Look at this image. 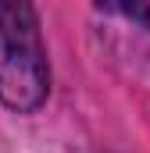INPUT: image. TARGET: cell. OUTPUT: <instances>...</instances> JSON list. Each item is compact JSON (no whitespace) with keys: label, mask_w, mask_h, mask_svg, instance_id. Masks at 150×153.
Wrapping results in <instances>:
<instances>
[{"label":"cell","mask_w":150,"mask_h":153,"mask_svg":"<svg viewBox=\"0 0 150 153\" xmlns=\"http://www.w3.org/2000/svg\"><path fill=\"white\" fill-rule=\"evenodd\" d=\"M46 89L50 68L36 11L18 0H0V103L11 111H36Z\"/></svg>","instance_id":"obj_1"}]
</instances>
